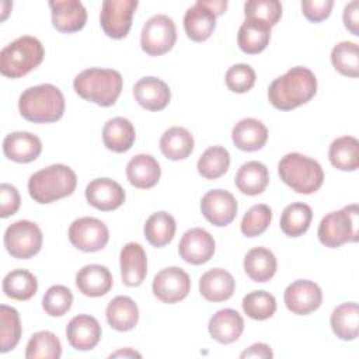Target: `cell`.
I'll use <instances>...</instances> for the list:
<instances>
[{"instance_id":"obj_1","label":"cell","mask_w":359,"mask_h":359,"mask_svg":"<svg viewBox=\"0 0 359 359\" xmlns=\"http://www.w3.org/2000/svg\"><path fill=\"white\" fill-rule=\"evenodd\" d=\"M316 93L317 79L314 73L307 67L296 66L269 84L268 100L276 109L290 111L309 102Z\"/></svg>"},{"instance_id":"obj_2","label":"cell","mask_w":359,"mask_h":359,"mask_svg":"<svg viewBox=\"0 0 359 359\" xmlns=\"http://www.w3.org/2000/svg\"><path fill=\"white\" fill-rule=\"evenodd\" d=\"M18 109L21 116L29 122H56L65 114V97L53 84H38L20 95Z\"/></svg>"},{"instance_id":"obj_3","label":"cell","mask_w":359,"mask_h":359,"mask_svg":"<svg viewBox=\"0 0 359 359\" xmlns=\"http://www.w3.org/2000/svg\"><path fill=\"white\" fill-rule=\"evenodd\" d=\"M73 87L83 100L100 107H111L121 95L123 79L118 70L91 67L74 77Z\"/></svg>"},{"instance_id":"obj_4","label":"cell","mask_w":359,"mask_h":359,"mask_svg":"<svg viewBox=\"0 0 359 359\" xmlns=\"http://www.w3.org/2000/svg\"><path fill=\"white\" fill-rule=\"evenodd\" d=\"M76 185V172L69 165L52 164L29 177L28 192L38 203H52L72 195Z\"/></svg>"},{"instance_id":"obj_5","label":"cell","mask_w":359,"mask_h":359,"mask_svg":"<svg viewBox=\"0 0 359 359\" xmlns=\"http://www.w3.org/2000/svg\"><path fill=\"white\" fill-rule=\"evenodd\" d=\"M45 56L39 39L24 35L14 39L0 52V73L8 79H20L38 67Z\"/></svg>"},{"instance_id":"obj_6","label":"cell","mask_w":359,"mask_h":359,"mask_svg":"<svg viewBox=\"0 0 359 359\" xmlns=\"http://www.w3.org/2000/svg\"><path fill=\"white\" fill-rule=\"evenodd\" d=\"M280 180L297 194H313L324 182V171L318 161L300 154L287 153L278 164Z\"/></svg>"},{"instance_id":"obj_7","label":"cell","mask_w":359,"mask_h":359,"mask_svg":"<svg viewBox=\"0 0 359 359\" xmlns=\"http://www.w3.org/2000/svg\"><path fill=\"white\" fill-rule=\"evenodd\" d=\"M359 209L356 203L325 215L317 230L318 240L328 248H338L345 243L358 241Z\"/></svg>"},{"instance_id":"obj_8","label":"cell","mask_w":359,"mask_h":359,"mask_svg":"<svg viewBox=\"0 0 359 359\" xmlns=\"http://www.w3.org/2000/svg\"><path fill=\"white\" fill-rule=\"evenodd\" d=\"M4 247L17 259L32 258L41 251L42 231L34 222L17 220L4 231Z\"/></svg>"},{"instance_id":"obj_9","label":"cell","mask_w":359,"mask_h":359,"mask_svg":"<svg viewBox=\"0 0 359 359\" xmlns=\"http://www.w3.org/2000/svg\"><path fill=\"white\" fill-rule=\"evenodd\" d=\"M177 41V28L165 14L150 17L140 32L142 49L150 56H160L172 49Z\"/></svg>"},{"instance_id":"obj_10","label":"cell","mask_w":359,"mask_h":359,"mask_svg":"<svg viewBox=\"0 0 359 359\" xmlns=\"http://www.w3.org/2000/svg\"><path fill=\"white\" fill-rule=\"evenodd\" d=\"M137 7L136 0H105L101 4L100 24L112 39L125 38L132 27V17Z\"/></svg>"},{"instance_id":"obj_11","label":"cell","mask_w":359,"mask_h":359,"mask_svg":"<svg viewBox=\"0 0 359 359\" xmlns=\"http://www.w3.org/2000/svg\"><path fill=\"white\" fill-rule=\"evenodd\" d=\"M69 240L80 251L95 252L107 245L109 231L107 224L100 219L84 216L70 224Z\"/></svg>"},{"instance_id":"obj_12","label":"cell","mask_w":359,"mask_h":359,"mask_svg":"<svg viewBox=\"0 0 359 359\" xmlns=\"http://www.w3.org/2000/svg\"><path fill=\"white\" fill-rule=\"evenodd\" d=\"M153 294L163 303L174 304L184 300L191 290L189 275L178 266L161 269L153 279Z\"/></svg>"},{"instance_id":"obj_13","label":"cell","mask_w":359,"mask_h":359,"mask_svg":"<svg viewBox=\"0 0 359 359\" xmlns=\"http://www.w3.org/2000/svg\"><path fill=\"white\" fill-rule=\"evenodd\" d=\"M283 300L289 311L297 316H306L321 306L323 292L313 280L299 279L286 287Z\"/></svg>"},{"instance_id":"obj_14","label":"cell","mask_w":359,"mask_h":359,"mask_svg":"<svg viewBox=\"0 0 359 359\" xmlns=\"http://www.w3.org/2000/svg\"><path fill=\"white\" fill-rule=\"evenodd\" d=\"M237 201L226 189L208 191L201 199V210L205 219L217 226H229L237 215Z\"/></svg>"},{"instance_id":"obj_15","label":"cell","mask_w":359,"mask_h":359,"mask_svg":"<svg viewBox=\"0 0 359 359\" xmlns=\"http://www.w3.org/2000/svg\"><path fill=\"white\" fill-rule=\"evenodd\" d=\"M180 257L192 265L208 262L215 254V240L209 231L201 227H194L184 233L178 244Z\"/></svg>"},{"instance_id":"obj_16","label":"cell","mask_w":359,"mask_h":359,"mask_svg":"<svg viewBox=\"0 0 359 359\" xmlns=\"http://www.w3.org/2000/svg\"><path fill=\"white\" fill-rule=\"evenodd\" d=\"M123 188L111 178H95L86 187L87 202L102 212L115 210L125 202Z\"/></svg>"},{"instance_id":"obj_17","label":"cell","mask_w":359,"mask_h":359,"mask_svg":"<svg viewBox=\"0 0 359 359\" xmlns=\"http://www.w3.org/2000/svg\"><path fill=\"white\" fill-rule=\"evenodd\" d=\"M122 282L129 287H136L143 283L147 275V257L139 243H126L119 255Z\"/></svg>"},{"instance_id":"obj_18","label":"cell","mask_w":359,"mask_h":359,"mask_svg":"<svg viewBox=\"0 0 359 359\" xmlns=\"http://www.w3.org/2000/svg\"><path fill=\"white\" fill-rule=\"evenodd\" d=\"M66 338L72 348L77 351H90L101 339V325L93 316L79 314L73 317L66 327Z\"/></svg>"},{"instance_id":"obj_19","label":"cell","mask_w":359,"mask_h":359,"mask_svg":"<svg viewBox=\"0 0 359 359\" xmlns=\"http://www.w3.org/2000/svg\"><path fill=\"white\" fill-rule=\"evenodd\" d=\"M53 27L63 34L80 31L87 21V11L77 0L49 1Z\"/></svg>"},{"instance_id":"obj_20","label":"cell","mask_w":359,"mask_h":359,"mask_svg":"<svg viewBox=\"0 0 359 359\" xmlns=\"http://www.w3.org/2000/svg\"><path fill=\"white\" fill-rule=\"evenodd\" d=\"M133 97L142 108L147 111H161L168 105L171 93L165 81L147 76L136 81L133 86Z\"/></svg>"},{"instance_id":"obj_21","label":"cell","mask_w":359,"mask_h":359,"mask_svg":"<svg viewBox=\"0 0 359 359\" xmlns=\"http://www.w3.org/2000/svg\"><path fill=\"white\" fill-rule=\"evenodd\" d=\"M42 143L29 132H11L3 140L4 156L15 163H31L39 157Z\"/></svg>"},{"instance_id":"obj_22","label":"cell","mask_w":359,"mask_h":359,"mask_svg":"<svg viewBox=\"0 0 359 359\" xmlns=\"http://www.w3.org/2000/svg\"><path fill=\"white\" fill-rule=\"evenodd\" d=\"M208 330L210 337L219 344H233L240 338L244 330V320L238 311L223 309L210 317Z\"/></svg>"},{"instance_id":"obj_23","label":"cell","mask_w":359,"mask_h":359,"mask_svg":"<svg viewBox=\"0 0 359 359\" xmlns=\"http://www.w3.org/2000/svg\"><path fill=\"white\" fill-rule=\"evenodd\" d=\"M216 28V14L208 8L202 0L191 6L184 15V29L189 39L195 42L206 41Z\"/></svg>"},{"instance_id":"obj_24","label":"cell","mask_w":359,"mask_h":359,"mask_svg":"<svg viewBox=\"0 0 359 359\" xmlns=\"http://www.w3.org/2000/svg\"><path fill=\"white\" fill-rule=\"evenodd\" d=\"M112 282L109 269L100 264L86 265L76 275V286L79 292L88 297L107 294L112 287Z\"/></svg>"},{"instance_id":"obj_25","label":"cell","mask_w":359,"mask_h":359,"mask_svg":"<svg viewBox=\"0 0 359 359\" xmlns=\"http://www.w3.org/2000/svg\"><path fill=\"white\" fill-rule=\"evenodd\" d=\"M236 289V280L230 272L222 268H213L205 272L199 279V292L213 303L229 300Z\"/></svg>"},{"instance_id":"obj_26","label":"cell","mask_w":359,"mask_h":359,"mask_svg":"<svg viewBox=\"0 0 359 359\" xmlns=\"http://www.w3.org/2000/svg\"><path fill=\"white\" fill-rule=\"evenodd\" d=\"M231 140L243 151H257L265 146L268 129L255 118H244L233 126Z\"/></svg>"},{"instance_id":"obj_27","label":"cell","mask_w":359,"mask_h":359,"mask_svg":"<svg viewBox=\"0 0 359 359\" xmlns=\"http://www.w3.org/2000/svg\"><path fill=\"white\" fill-rule=\"evenodd\" d=\"M161 175L158 161L150 154H136L126 164V177L130 185L139 189L153 188Z\"/></svg>"},{"instance_id":"obj_28","label":"cell","mask_w":359,"mask_h":359,"mask_svg":"<svg viewBox=\"0 0 359 359\" xmlns=\"http://www.w3.org/2000/svg\"><path fill=\"white\" fill-rule=\"evenodd\" d=\"M136 132L132 122L123 116L108 119L102 128L104 146L115 153L128 151L135 143Z\"/></svg>"},{"instance_id":"obj_29","label":"cell","mask_w":359,"mask_h":359,"mask_svg":"<svg viewBox=\"0 0 359 359\" xmlns=\"http://www.w3.org/2000/svg\"><path fill=\"white\" fill-rule=\"evenodd\" d=\"M105 317L111 328L119 332H126L133 330L137 324L139 309L130 297L116 296L108 303L105 309Z\"/></svg>"},{"instance_id":"obj_30","label":"cell","mask_w":359,"mask_h":359,"mask_svg":"<svg viewBox=\"0 0 359 359\" xmlns=\"http://www.w3.org/2000/svg\"><path fill=\"white\" fill-rule=\"evenodd\" d=\"M234 182L240 192L250 196L259 195L269 182L268 168L261 161H247L236 172Z\"/></svg>"},{"instance_id":"obj_31","label":"cell","mask_w":359,"mask_h":359,"mask_svg":"<svg viewBox=\"0 0 359 359\" xmlns=\"http://www.w3.org/2000/svg\"><path fill=\"white\" fill-rule=\"evenodd\" d=\"M276 258L265 247H255L244 257V271L254 282H268L276 272Z\"/></svg>"},{"instance_id":"obj_32","label":"cell","mask_w":359,"mask_h":359,"mask_svg":"<svg viewBox=\"0 0 359 359\" xmlns=\"http://www.w3.org/2000/svg\"><path fill=\"white\" fill-rule=\"evenodd\" d=\"M160 150L168 160H184L194 150V137L188 129L172 126L161 135Z\"/></svg>"},{"instance_id":"obj_33","label":"cell","mask_w":359,"mask_h":359,"mask_svg":"<svg viewBox=\"0 0 359 359\" xmlns=\"http://www.w3.org/2000/svg\"><path fill=\"white\" fill-rule=\"evenodd\" d=\"M334 334L344 341H353L359 334V307L355 302L342 303L334 309L331 318Z\"/></svg>"},{"instance_id":"obj_34","label":"cell","mask_w":359,"mask_h":359,"mask_svg":"<svg viewBox=\"0 0 359 359\" xmlns=\"http://www.w3.org/2000/svg\"><path fill=\"white\" fill-rule=\"evenodd\" d=\"M331 164L341 171H356L359 167V142L353 136L335 139L328 149Z\"/></svg>"},{"instance_id":"obj_35","label":"cell","mask_w":359,"mask_h":359,"mask_svg":"<svg viewBox=\"0 0 359 359\" xmlns=\"http://www.w3.org/2000/svg\"><path fill=\"white\" fill-rule=\"evenodd\" d=\"M175 219L167 212L153 213L144 224V237L146 240L157 248H161L171 243L175 234Z\"/></svg>"},{"instance_id":"obj_36","label":"cell","mask_w":359,"mask_h":359,"mask_svg":"<svg viewBox=\"0 0 359 359\" xmlns=\"http://www.w3.org/2000/svg\"><path fill=\"white\" fill-rule=\"evenodd\" d=\"M311 219L313 210L307 203H290L282 212L280 230L289 237H299L309 230Z\"/></svg>"},{"instance_id":"obj_37","label":"cell","mask_w":359,"mask_h":359,"mask_svg":"<svg viewBox=\"0 0 359 359\" xmlns=\"http://www.w3.org/2000/svg\"><path fill=\"white\" fill-rule=\"evenodd\" d=\"M38 290L36 278L27 269H14L3 279V292L14 300H29Z\"/></svg>"},{"instance_id":"obj_38","label":"cell","mask_w":359,"mask_h":359,"mask_svg":"<svg viewBox=\"0 0 359 359\" xmlns=\"http://www.w3.org/2000/svg\"><path fill=\"white\" fill-rule=\"evenodd\" d=\"M269 38H271L269 28L259 25L257 22H252L250 20H244V22L238 29L237 43L244 53L257 55L266 48Z\"/></svg>"},{"instance_id":"obj_39","label":"cell","mask_w":359,"mask_h":359,"mask_svg":"<svg viewBox=\"0 0 359 359\" xmlns=\"http://www.w3.org/2000/svg\"><path fill=\"white\" fill-rule=\"evenodd\" d=\"M230 165V154L223 146L208 147L198 160V172L206 180H216L226 174Z\"/></svg>"},{"instance_id":"obj_40","label":"cell","mask_w":359,"mask_h":359,"mask_svg":"<svg viewBox=\"0 0 359 359\" xmlns=\"http://www.w3.org/2000/svg\"><path fill=\"white\" fill-rule=\"evenodd\" d=\"M62 355V345L59 338L50 331H38L32 334L27 344V359H59Z\"/></svg>"},{"instance_id":"obj_41","label":"cell","mask_w":359,"mask_h":359,"mask_svg":"<svg viewBox=\"0 0 359 359\" xmlns=\"http://www.w3.org/2000/svg\"><path fill=\"white\" fill-rule=\"evenodd\" d=\"M245 20L272 28L282 17V4L278 0H250L244 4Z\"/></svg>"},{"instance_id":"obj_42","label":"cell","mask_w":359,"mask_h":359,"mask_svg":"<svg viewBox=\"0 0 359 359\" xmlns=\"http://www.w3.org/2000/svg\"><path fill=\"white\" fill-rule=\"evenodd\" d=\"M20 314L14 307L0 306V352L6 353L14 349L21 338Z\"/></svg>"},{"instance_id":"obj_43","label":"cell","mask_w":359,"mask_h":359,"mask_svg":"<svg viewBox=\"0 0 359 359\" xmlns=\"http://www.w3.org/2000/svg\"><path fill=\"white\" fill-rule=\"evenodd\" d=\"M331 63L337 72L346 77L359 76V48L358 43L342 41L331 50Z\"/></svg>"},{"instance_id":"obj_44","label":"cell","mask_w":359,"mask_h":359,"mask_svg":"<svg viewBox=\"0 0 359 359\" xmlns=\"http://www.w3.org/2000/svg\"><path fill=\"white\" fill-rule=\"evenodd\" d=\"M244 313L252 320H266L271 318L276 311L275 297L265 290H255L243 297L241 302Z\"/></svg>"},{"instance_id":"obj_45","label":"cell","mask_w":359,"mask_h":359,"mask_svg":"<svg viewBox=\"0 0 359 359\" xmlns=\"http://www.w3.org/2000/svg\"><path fill=\"white\" fill-rule=\"evenodd\" d=\"M73 304L72 290L63 285L50 286L42 297V309L50 317L65 316Z\"/></svg>"},{"instance_id":"obj_46","label":"cell","mask_w":359,"mask_h":359,"mask_svg":"<svg viewBox=\"0 0 359 359\" xmlns=\"http://www.w3.org/2000/svg\"><path fill=\"white\" fill-rule=\"evenodd\" d=\"M272 220V210L268 205H254L244 215L240 229L245 237H257L262 234Z\"/></svg>"},{"instance_id":"obj_47","label":"cell","mask_w":359,"mask_h":359,"mask_svg":"<svg viewBox=\"0 0 359 359\" xmlns=\"http://www.w3.org/2000/svg\"><path fill=\"white\" fill-rule=\"evenodd\" d=\"M226 86L233 93H247L255 84V72L250 65L237 63L226 72Z\"/></svg>"},{"instance_id":"obj_48","label":"cell","mask_w":359,"mask_h":359,"mask_svg":"<svg viewBox=\"0 0 359 359\" xmlns=\"http://www.w3.org/2000/svg\"><path fill=\"white\" fill-rule=\"evenodd\" d=\"M21 198L17 188L11 184L0 185V217L6 219L20 209Z\"/></svg>"},{"instance_id":"obj_49","label":"cell","mask_w":359,"mask_h":359,"mask_svg":"<svg viewBox=\"0 0 359 359\" xmlns=\"http://www.w3.org/2000/svg\"><path fill=\"white\" fill-rule=\"evenodd\" d=\"M334 1L332 0H303L302 11L304 17L311 22H320L331 14Z\"/></svg>"},{"instance_id":"obj_50","label":"cell","mask_w":359,"mask_h":359,"mask_svg":"<svg viewBox=\"0 0 359 359\" xmlns=\"http://www.w3.org/2000/svg\"><path fill=\"white\" fill-rule=\"evenodd\" d=\"M358 0H352L351 3H348L344 8V25L348 31H351V34L353 35H359V11H358Z\"/></svg>"},{"instance_id":"obj_51","label":"cell","mask_w":359,"mask_h":359,"mask_svg":"<svg viewBox=\"0 0 359 359\" xmlns=\"http://www.w3.org/2000/svg\"><path fill=\"white\" fill-rule=\"evenodd\" d=\"M273 356V352L271 349V346L268 344L264 342H258L251 345L250 348H247L245 351L241 352L240 358L245 359V358H258V359H271Z\"/></svg>"},{"instance_id":"obj_52","label":"cell","mask_w":359,"mask_h":359,"mask_svg":"<svg viewBox=\"0 0 359 359\" xmlns=\"http://www.w3.org/2000/svg\"><path fill=\"white\" fill-rule=\"evenodd\" d=\"M202 1L208 8H210L216 14V17L222 15L227 7L226 0H202Z\"/></svg>"},{"instance_id":"obj_53","label":"cell","mask_w":359,"mask_h":359,"mask_svg":"<svg viewBox=\"0 0 359 359\" xmlns=\"http://www.w3.org/2000/svg\"><path fill=\"white\" fill-rule=\"evenodd\" d=\"M119 356H123V358H135V356H136V358H140L142 355H140L139 352L130 349V348L119 349V351H116V352H114V353L109 355V358H119Z\"/></svg>"},{"instance_id":"obj_54","label":"cell","mask_w":359,"mask_h":359,"mask_svg":"<svg viewBox=\"0 0 359 359\" xmlns=\"http://www.w3.org/2000/svg\"><path fill=\"white\" fill-rule=\"evenodd\" d=\"M1 6L4 7V6H13L11 3H8V1H1ZM7 18V11L4 10V13H3V15H1V20H6Z\"/></svg>"}]
</instances>
